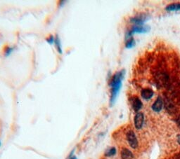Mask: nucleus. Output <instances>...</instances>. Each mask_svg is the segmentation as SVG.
<instances>
[{"label":"nucleus","instance_id":"1","mask_svg":"<svg viewBox=\"0 0 180 159\" xmlns=\"http://www.w3.org/2000/svg\"><path fill=\"white\" fill-rule=\"evenodd\" d=\"M124 74H125V71L124 70L118 72L116 73L113 76L112 79H111L110 81L109 85H110L111 88V95L110 99L111 105H113L115 101H116L117 95H118L120 88H121L122 81L124 78Z\"/></svg>","mask_w":180,"mask_h":159},{"label":"nucleus","instance_id":"18","mask_svg":"<svg viewBox=\"0 0 180 159\" xmlns=\"http://www.w3.org/2000/svg\"><path fill=\"white\" fill-rule=\"evenodd\" d=\"M176 158L177 159H180V152L177 154V156H176Z\"/></svg>","mask_w":180,"mask_h":159},{"label":"nucleus","instance_id":"19","mask_svg":"<svg viewBox=\"0 0 180 159\" xmlns=\"http://www.w3.org/2000/svg\"><path fill=\"white\" fill-rule=\"evenodd\" d=\"M67 159H77V157L76 156H73L72 157H70V158H67Z\"/></svg>","mask_w":180,"mask_h":159},{"label":"nucleus","instance_id":"17","mask_svg":"<svg viewBox=\"0 0 180 159\" xmlns=\"http://www.w3.org/2000/svg\"><path fill=\"white\" fill-rule=\"evenodd\" d=\"M177 142L179 143V145H180V135L177 136Z\"/></svg>","mask_w":180,"mask_h":159},{"label":"nucleus","instance_id":"2","mask_svg":"<svg viewBox=\"0 0 180 159\" xmlns=\"http://www.w3.org/2000/svg\"><path fill=\"white\" fill-rule=\"evenodd\" d=\"M127 140L129 145L132 149H137L138 147V141H137V137L134 132L132 130H129L127 133Z\"/></svg>","mask_w":180,"mask_h":159},{"label":"nucleus","instance_id":"5","mask_svg":"<svg viewBox=\"0 0 180 159\" xmlns=\"http://www.w3.org/2000/svg\"><path fill=\"white\" fill-rule=\"evenodd\" d=\"M163 100L161 97H158L153 103V106H152V110L155 112H159L163 109Z\"/></svg>","mask_w":180,"mask_h":159},{"label":"nucleus","instance_id":"13","mask_svg":"<svg viewBox=\"0 0 180 159\" xmlns=\"http://www.w3.org/2000/svg\"><path fill=\"white\" fill-rule=\"evenodd\" d=\"M134 44H135V42H134V39L132 37L129 38V39L128 40L127 42H126V47L132 48L134 46Z\"/></svg>","mask_w":180,"mask_h":159},{"label":"nucleus","instance_id":"8","mask_svg":"<svg viewBox=\"0 0 180 159\" xmlns=\"http://www.w3.org/2000/svg\"><path fill=\"white\" fill-rule=\"evenodd\" d=\"M132 105L134 110L136 111V112H138V111L140 110L141 108L142 107V101H141L140 98H138L137 97H134L132 102Z\"/></svg>","mask_w":180,"mask_h":159},{"label":"nucleus","instance_id":"6","mask_svg":"<svg viewBox=\"0 0 180 159\" xmlns=\"http://www.w3.org/2000/svg\"><path fill=\"white\" fill-rule=\"evenodd\" d=\"M165 107L167 111L170 113V114H174L177 112V109H176L175 106L173 104V102L169 99H166L165 101Z\"/></svg>","mask_w":180,"mask_h":159},{"label":"nucleus","instance_id":"11","mask_svg":"<svg viewBox=\"0 0 180 159\" xmlns=\"http://www.w3.org/2000/svg\"><path fill=\"white\" fill-rule=\"evenodd\" d=\"M168 11H180V4H172L167 6Z\"/></svg>","mask_w":180,"mask_h":159},{"label":"nucleus","instance_id":"4","mask_svg":"<svg viewBox=\"0 0 180 159\" xmlns=\"http://www.w3.org/2000/svg\"><path fill=\"white\" fill-rule=\"evenodd\" d=\"M144 121V114L142 113H137L134 117V126L137 129L140 130L143 126Z\"/></svg>","mask_w":180,"mask_h":159},{"label":"nucleus","instance_id":"10","mask_svg":"<svg viewBox=\"0 0 180 159\" xmlns=\"http://www.w3.org/2000/svg\"><path fill=\"white\" fill-rule=\"evenodd\" d=\"M54 44H55V47L56 48L57 51H58L59 53H60V54H62L63 53V51H62V47H61V41L60 39L58 36H56L55 37V40H54Z\"/></svg>","mask_w":180,"mask_h":159},{"label":"nucleus","instance_id":"9","mask_svg":"<svg viewBox=\"0 0 180 159\" xmlns=\"http://www.w3.org/2000/svg\"><path fill=\"white\" fill-rule=\"evenodd\" d=\"M153 95V90L150 89V88H145V89H143L142 91V97L145 100H148L151 98Z\"/></svg>","mask_w":180,"mask_h":159},{"label":"nucleus","instance_id":"14","mask_svg":"<svg viewBox=\"0 0 180 159\" xmlns=\"http://www.w3.org/2000/svg\"><path fill=\"white\" fill-rule=\"evenodd\" d=\"M13 51V49L12 47H6V49H5L4 50V53H5V55L6 56H8V55H9L12 53V52Z\"/></svg>","mask_w":180,"mask_h":159},{"label":"nucleus","instance_id":"12","mask_svg":"<svg viewBox=\"0 0 180 159\" xmlns=\"http://www.w3.org/2000/svg\"><path fill=\"white\" fill-rule=\"evenodd\" d=\"M116 154V149L115 147H111L106 151L105 156L107 157H112Z\"/></svg>","mask_w":180,"mask_h":159},{"label":"nucleus","instance_id":"3","mask_svg":"<svg viewBox=\"0 0 180 159\" xmlns=\"http://www.w3.org/2000/svg\"><path fill=\"white\" fill-rule=\"evenodd\" d=\"M149 29V27H145L144 25H135L132 27V29H131V31H129L128 32V34L127 35V37H130L131 35L132 34V33L134 32H146Z\"/></svg>","mask_w":180,"mask_h":159},{"label":"nucleus","instance_id":"20","mask_svg":"<svg viewBox=\"0 0 180 159\" xmlns=\"http://www.w3.org/2000/svg\"><path fill=\"white\" fill-rule=\"evenodd\" d=\"M0 146H1V142H0Z\"/></svg>","mask_w":180,"mask_h":159},{"label":"nucleus","instance_id":"7","mask_svg":"<svg viewBox=\"0 0 180 159\" xmlns=\"http://www.w3.org/2000/svg\"><path fill=\"white\" fill-rule=\"evenodd\" d=\"M120 156L122 159H132L133 158V153L131 151L127 148H123L120 152Z\"/></svg>","mask_w":180,"mask_h":159},{"label":"nucleus","instance_id":"16","mask_svg":"<svg viewBox=\"0 0 180 159\" xmlns=\"http://www.w3.org/2000/svg\"><path fill=\"white\" fill-rule=\"evenodd\" d=\"M177 125H179V126L180 127V114H179V116H178L177 119Z\"/></svg>","mask_w":180,"mask_h":159},{"label":"nucleus","instance_id":"15","mask_svg":"<svg viewBox=\"0 0 180 159\" xmlns=\"http://www.w3.org/2000/svg\"><path fill=\"white\" fill-rule=\"evenodd\" d=\"M54 40H55V37L53 36V35H51V36H49V37L47 38V42L50 44L54 43Z\"/></svg>","mask_w":180,"mask_h":159}]
</instances>
